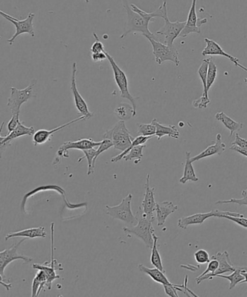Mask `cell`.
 I'll use <instances>...</instances> for the list:
<instances>
[{
	"label": "cell",
	"instance_id": "obj_1",
	"mask_svg": "<svg viewBox=\"0 0 247 297\" xmlns=\"http://www.w3.org/2000/svg\"><path fill=\"white\" fill-rule=\"evenodd\" d=\"M123 8L126 10L127 15V22L124 29V33L122 34L120 39H123L128 36V34L135 33L142 34L146 38H152L155 40L159 41L158 38L155 34L149 31V22L147 21L142 15L135 13L131 9L128 0H122Z\"/></svg>",
	"mask_w": 247,
	"mask_h": 297
},
{
	"label": "cell",
	"instance_id": "obj_2",
	"mask_svg": "<svg viewBox=\"0 0 247 297\" xmlns=\"http://www.w3.org/2000/svg\"><path fill=\"white\" fill-rule=\"evenodd\" d=\"M135 217L137 218V224L132 228L125 227L123 228V231L128 235L136 236L145 243L147 248L152 249L154 244V230L152 227L153 221L147 217L142 207L139 208Z\"/></svg>",
	"mask_w": 247,
	"mask_h": 297
},
{
	"label": "cell",
	"instance_id": "obj_3",
	"mask_svg": "<svg viewBox=\"0 0 247 297\" xmlns=\"http://www.w3.org/2000/svg\"><path fill=\"white\" fill-rule=\"evenodd\" d=\"M104 139L112 140L114 148L122 152L128 148L134 140L127 128L124 121H118L113 128L106 131L104 134Z\"/></svg>",
	"mask_w": 247,
	"mask_h": 297
},
{
	"label": "cell",
	"instance_id": "obj_4",
	"mask_svg": "<svg viewBox=\"0 0 247 297\" xmlns=\"http://www.w3.org/2000/svg\"><path fill=\"white\" fill-rule=\"evenodd\" d=\"M104 53L107 56L108 61L111 63V66L113 68V75H114L115 81L118 89H119L120 94L122 98H125L130 101L133 109H134V113L136 116V100L140 97H135L129 92L128 89V80L127 77L126 73H125L123 70L120 68L117 64L116 62L115 61L114 58L107 53V51H104Z\"/></svg>",
	"mask_w": 247,
	"mask_h": 297
},
{
	"label": "cell",
	"instance_id": "obj_5",
	"mask_svg": "<svg viewBox=\"0 0 247 297\" xmlns=\"http://www.w3.org/2000/svg\"><path fill=\"white\" fill-rule=\"evenodd\" d=\"M37 80H34L28 87L23 90H19L15 87L10 88V96L8 100L7 106L11 111L12 114H20L22 105L37 96L34 92V88L37 86Z\"/></svg>",
	"mask_w": 247,
	"mask_h": 297
},
{
	"label": "cell",
	"instance_id": "obj_6",
	"mask_svg": "<svg viewBox=\"0 0 247 297\" xmlns=\"http://www.w3.org/2000/svg\"><path fill=\"white\" fill-rule=\"evenodd\" d=\"M133 195L128 194L118 205L111 207L105 206L107 214L113 219H119L130 225L137 223V218L133 215L131 211V202Z\"/></svg>",
	"mask_w": 247,
	"mask_h": 297
},
{
	"label": "cell",
	"instance_id": "obj_7",
	"mask_svg": "<svg viewBox=\"0 0 247 297\" xmlns=\"http://www.w3.org/2000/svg\"><path fill=\"white\" fill-rule=\"evenodd\" d=\"M147 39L152 44V53L157 64L161 65L164 62L171 61L176 66H179L180 60L178 58L179 52L174 45L171 47L152 38H147Z\"/></svg>",
	"mask_w": 247,
	"mask_h": 297
},
{
	"label": "cell",
	"instance_id": "obj_8",
	"mask_svg": "<svg viewBox=\"0 0 247 297\" xmlns=\"http://www.w3.org/2000/svg\"><path fill=\"white\" fill-rule=\"evenodd\" d=\"M0 15L3 18L8 20V21L11 22L15 27V33L10 39H8L7 42L9 43L10 45H13V42H15L16 38L19 37L22 34H29L32 37H35V32H34L33 20L35 14L33 13H29L28 17L24 20H20L18 19L11 16V15L7 14L3 11H0Z\"/></svg>",
	"mask_w": 247,
	"mask_h": 297
},
{
	"label": "cell",
	"instance_id": "obj_9",
	"mask_svg": "<svg viewBox=\"0 0 247 297\" xmlns=\"http://www.w3.org/2000/svg\"><path fill=\"white\" fill-rule=\"evenodd\" d=\"M101 143H102V141H94L92 138L80 139V140H76V141L65 142L60 147L59 150L58 151L56 159H54V162H53V165L56 166V164H60L62 158H68L69 156L68 155V150H70V149H77V150L80 151L87 150V149L99 146Z\"/></svg>",
	"mask_w": 247,
	"mask_h": 297
},
{
	"label": "cell",
	"instance_id": "obj_10",
	"mask_svg": "<svg viewBox=\"0 0 247 297\" xmlns=\"http://www.w3.org/2000/svg\"><path fill=\"white\" fill-rule=\"evenodd\" d=\"M164 24L159 31L156 32L157 35L163 36L164 44L168 46L174 45L175 39L179 37L183 29L186 27V21L171 22L168 18V15L164 17Z\"/></svg>",
	"mask_w": 247,
	"mask_h": 297
},
{
	"label": "cell",
	"instance_id": "obj_11",
	"mask_svg": "<svg viewBox=\"0 0 247 297\" xmlns=\"http://www.w3.org/2000/svg\"><path fill=\"white\" fill-rule=\"evenodd\" d=\"M26 240V238L22 239L18 243H15L10 246L9 249H7L3 252H0V274H1V279H4L5 269L8 267V264L13 262V261L22 260L24 262H32L33 259L28 256H25L18 254V249L22 243Z\"/></svg>",
	"mask_w": 247,
	"mask_h": 297
},
{
	"label": "cell",
	"instance_id": "obj_12",
	"mask_svg": "<svg viewBox=\"0 0 247 297\" xmlns=\"http://www.w3.org/2000/svg\"><path fill=\"white\" fill-rule=\"evenodd\" d=\"M77 71H78L77 63L75 62L72 66L71 85H70L73 99H74L75 106L78 110V113H80L82 116H86L87 119H90L91 118L93 117L94 113L90 112L88 105L86 103L85 100L83 98L80 92H78L76 84Z\"/></svg>",
	"mask_w": 247,
	"mask_h": 297
},
{
	"label": "cell",
	"instance_id": "obj_13",
	"mask_svg": "<svg viewBox=\"0 0 247 297\" xmlns=\"http://www.w3.org/2000/svg\"><path fill=\"white\" fill-rule=\"evenodd\" d=\"M197 0H192L191 8L188 13L186 27L182 31L179 37H187L190 34L201 33V27L207 23V19L198 18L197 15L196 7Z\"/></svg>",
	"mask_w": 247,
	"mask_h": 297
},
{
	"label": "cell",
	"instance_id": "obj_14",
	"mask_svg": "<svg viewBox=\"0 0 247 297\" xmlns=\"http://www.w3.org/2000/svg\"><path fill=\"white\" fill-rule=\"evenodd\" d=\"M149 180H150V175L147 174V179H146L145 198L142 201V208L147 217L154 222V219H155L154 212H156L157 202L154 199L155 188H151L150 185H149Z\"/></svg>",
	"mask_w": 247,
	"mask_h": 297
},
{
	"label": "cell",
	"instance_id": "obj_15",
	"mask_svg": "<svg viewBox=\"0 0 247 297\" xmlns=\"http://www.w3.org/2000/svg\"><path fill=\"white\" fill-rule=\"evenodd\" d=\"M205 41L206 44H207V46H206L205 49L202 52V56H221L226 57V58L229 59L232 63H234L235 66L239 67L241 69L247 71V68L240 64L237 58H235V57L229 55V53L225 52L224 49L217 42H214L212 39H208V38H205Z\"/></svg>",
	"mask_w": 247,
	"mask_h": 297
},
{
	"label": "cell",
	"instance_id": "obj_16",
	"mask_svg": "<svg viewBox=\"0 0 247 297\" xmlns=\"http://www.w3.org/2000/svg\"><path fill=\"white\" fill-rule=\"evenodd\" d=\"M87 119L86 116H81L80 117L75 118V119L72 120V121H69V122L64 123L61 126L58 127V128L52 129L51 130H39L36 132L33 135V143L35 146H38L39 145H42V144L46 143L48 141L51 140V137L53 136L56 132L60 131V130H63V129L67 128V127L70 126L72 123H77L80 121H83V120Z\"/></svg>",
	"mask_w": 247,
	"mask_h": 297
},
{
	"label": "cell",
	"instance_id": "obj_17",
	"mask_svg": "<svg viewBox=\"0 0 247 297\" xmlns=\"http://www.w3.org/2000/svg\"><path fill=\"white\" fill-rule=\"evenodd\" d=\"M210 259H214V260H217L219 262L218 269L215 271L214 274L212 275L211 280L213 279L214 277H217L218 275L232 274L233 272H234L239 267L238 266L234 265L232 263L227 251H225L224 252H218V253L212 256Z\"/></svg>",
	"mask_w": 247,
	"mask_h": 297
},
{
	"label": "cell",
	"instance_id": "obj_18",
	"mask_svg": "<svg viewBox=\"0 0 247 297\" xmlns=\"http://www.w3.org/2000/svg\"><path fill=\"white\" fill-rule=\"evenodd\" d=\"M219 214V210H212L207 213H199L188 217L180 218L178 221V227L181 229L186 230L188 226L192 225H201L205 222L206 219L210 217H217Z\"/></svg>",
	"mask_w": 247,
	"mask_h": 297
},
{
	"label": "cell",
	"instance_id": "obj_19",
	"mask_svg": "<svg viewBox=\"0 0 247 297\" xmlns=\"http://www.w3.org/2000/svg\"><path fill=\"white\" fill-rule=\"evenodd\" d=\"M35 132L34 127L28 128V127H25L22 121H20L18 127L13 132L8 134L7 136L3 137L2 135L0 136V145H1L2 150L10 145L11 142L15 139L22 136H25V135L31 136V135H34Z\"/></svg>",
	"mask_w": 247,
	"mask_h": 297
},
{
	"label": "cell",
	"instance_id": "obj_20",
	"mask_svg": "<svg viewBox=\"0 0 247 297\" xmlns=\"http://www.w3.org/2000/svg\"><path fill=\"white\" fill-rule=\"evenodd\" d=\"M226 145L223 142L222 136H221V134H217L214 144L209 145L205 151L201 152L200 154L195 156V157L191 158V162H195V161L205 159V158L209 157V156H211L221 155L226 151Z\"/></svg>",
	"mask_w": 247,
	"mask_h": 297
},
{
	"label": "cell",
	"instance_id": "obj_21",
	"mask_svg": "<svg viewBox=\"0 0 247 297\" xmlns=\"http://www.w3.org/2000/svg\"><path fill=\"white\" fill-rule=\"evenodd\" d=\"M178 206L174 205L172 202H157L156 207V219L157 226H164L166 219L171 214L178 210Z\"/></svg>",
	"mask_w": 247,
	"mask_h": 297
},
{
	"label": "cell",
	"instance_id": "obj_22",
	"mask_svg": "<svg viewBox=\"0 0 247 297\" xmlns=\"http://www.w3.org/2000/svg\"><path fill=\"white\" fill-rule=\"evenodd\" d=\"M47 190H54L56 191L57 193H59L61 194L62 196L64 199L65 202H66V205L69 208L76 207L77 205H73L68 202L66 199V194H65V190L61 188L58 185H44V186L38 187V188L34 189L32 191L29 192V193L25 194V196L23 197V201H22L21 203V209L23 212H25V204H26L27 200L31 197L33 196L39 192L41 191H47ZM26 213V212H25Z\"/></svg>",
	"mask_w": 247,
	"mask_h": 297
},
{
	"label": "cell",
	"instance_id": "obj_23",
	"mask_svg": "<svg viewBox=\"0 0 247 297\" xmlns=\"http://www.w3.org/2000/svg\"><path fill=\"white\" fill-rule=\"evenodd\" d=\"M46 236H47V232H46L45 228L41 226L8 233L5 236V241H8L10 238H16V237H23V238H45Z\"/></svg>",
	"mask_w": 247,
	"mask_h": 297
},
{
	"label": "cell",
	"instance_id": "obj_24",
	"mask_svg": "<svg viewBox=\"0 0 247 297\" xmlns=\"http://www.w3.org/2000/svg\"><path fill=\"white\" fill-rule=\"evenodd\" d=\"M152 123L155 125L157 131H156L155 136L157 137V140H160L164 136L173 137L174 139H178L180 137V132L175 125H168L164 126L162 123L157 121V118H154Z\"/></svg>",
	"mask_w": 247,
	"mask_h": 297
},
{
	"label": "cell",
	"instance_id": "obj_25",
	"mask_svg": "<svg viewBox=\"0 0 247 297\" xmlns=\"http://www.w3.org/2000/svg\"><path fill=\"white\" fill-rule=\"evenodd\" d=\"M138 268L141 272L143 273L147 276H149L155 282L161 283L162 285H170L172 286L173 283L170 282L169 280L166 277V273L162 272L160 269L154 267V268H149L146 267L144 264H139Z\"/></svg>",
	"mask_w": 247,
	"mask_h": 297
},
{
	"label": "cell",
	"instance_id": "obj_26",
	"mask_svg": "<svg viewBox=\"0 0 247 297\" xmlns=\"http://www.w3.org/2000/svg\"><path fill=\"white\" fill-rule=\"evenodd\" d=\"M47 262L44 264H34L32 265L34 269H39V270H44L47 275V287L48 289L50 290L51 286H52V282L54 280L59 279L60 276L56 274V269H60L58 267H56V263H50V265H47Z\"/></svg>",
	"mask_w": 247,
	"mask_h": 297
},
{
	"label": "cell",
	"instance_id": "obj_27",
	"mask_svg": "<svg viewBox=\"0 0 247 297\" xmlns=\"http://www.w3.org/2000/svg\"><path fill=\"white\" fill-rule=\"evenodd\" d=\"M216 120L217 121H221L223 125L226 127L228 130H230V136L232 137L233 133L235 132H238L240 130H242L243 128V125L242 123L237 122V121H234L232 118H230L224 112H218L216 113L215 116H214Z\"/></svg>",
	"mask_w": 247,
	"mask_h": 297
},
{
	"label": "cell",
	"instance_id": "obj_28",
	"mask_svg": "<svg viewBox=\"0 0 247 297\" xmlns=\"http://www.w3.org/2000/svg\"><path fill=\"white\" fill-rule=\"evenodd\" d=\"M191 152H186V162H185L184 171L183 177L179 180L181 184H186L187 182H197L199 178H197L196 173L191 161Z\"/></svg>",
	"mask_w": 247,
	"mask_h": 297
},
{
	"label": "cell",
	"instance_id": "obj_29",
	"mask_svg": "<svg viewBox=\"0 0 247 297\" xmlns=\"http://www.w3.org/2000/svg\"><path fill=\"white\" fill-rule=\"evenodd\" d=\"M114 114L121 121H128L135 117L134 109L132 105L123 102L118 105L114 110Z\"/></svg>",
	"mask_w": 247,
	"mask_h": 297
},
{
	"label": "cell",
	"instance_id": "obj_30",
	"mask_svg": "<svg viewBox=\"0 0 247 297\" xmlns=\"http://www.w3.org/2000/svg\"><path fill=\"white\" fill-rule=\"evenodd\" d=\"M47 275L44 270H39L36 275L32 282V296H39V293L47 286Z\"/></svg>",
	"mask_w": 247,
	"mask_h": 297
},
{
	"label": "cell",
	"instance_id": "obj_31",
	"mask_svg": "<svg viewBox=\"0 0 247 297\" xmlns=\"http://www.w3.org/2000/svg\"><path fill=\"white\" fill-rule=\"evenodd\" d=\"M154 244L152 248V254H151L150 261L151 263L154 267H157L160 269L162 272L166 273L163 264H162V258L159 255L158 248H157V241L159 240V237L156 236L155 233H153Z\"/></svg>",
	"mask_w": 247,
	"mask_h": 297
},
{
	"label": "cell",
	"instance_id": "obj_32",
	"mask_svg": "<svg viewBox=\"0 0 247 297\" xmlns=\"http://www.w3.org/2000/svg\"><path fill=\"white\" fill-rule=\"evenodd\" d=\"M242 267H238L236 270H235L232 274H229V276H225V275L222 274L218 275L217 277L229 280L230 281L229 290L233 289V288L237 286L238 283H241L243 280L245 279L244 276L241 273V269H242Z\"/></svg>",
	"mask_w": 247,
	"mask_h": 297
},
{
	"label": "cell",
	"instance_id": "obj_33",
	"mask_svg": "<svg viewBox=\"0 0 247 297\" xmlns=\"http://www.w3.org/2000/svg\"><path fill=\"white\" fill-rule=\"evenodd\" d=\"M152 137H146V136H142V135H140V136H138L134 138V140H133L132 142V144L131 146L127 148L126 151H123L122 152L121 154H120L119 155L114 156L112 159H111V161L113 163H116L118 161H121L122 159H123L125 156L131 151V148H133V147L136 146V145H145L146 142L148 141L149 140H150Z\"/></svg>",
	"mask_w": 247,
	"mask_h": 297
},
{
	"label": "cell",
	"instance_id": "obj_34",
	"mask_svg": "<svg viewBox=\"0 0 247 297\" xmlns=\"http://www.w3.org/2000/svg\"><path fill=\"white\" fill-rule=\"evenodd\" d=\"M210 60L211 58L203 60V61L202 62V64L199 68L198 71H197L199 76H200V80L202 81V85H203L204 90L202 95L207 96V97H209L208 92L207 91V77Z\"/></svg>",
	"mask_w": 247,
	"mask_h": 297
},
{
	"label": "cell",
	"instance_id": "obj_35",
	"mask_svg": "<svg viewBox=\"0 0 247 297\" xmlns=\"http://www.w3.org/2000/svg\"><path fill=\"white\" fill-rule=\"evenodd\" d=\"M146 145H136V146L133 147V148L131 149V151L126 154V156L123 157L125 161H131L133 159H135L134 161L135 164H138L139 163L142 161V157H143V150L145 148Z\"/></svg>",
	"mask_w": 247,
	"mask_h": 297
},
{
	"label": "cell",
	"instance_id": "obj_36",
	"mask_svg": "<svg viewBox=\"0 0 247 297\" xmlns=\"http://www.w3.org/2000/svg\"><path fill=\"white\" fill-rule=\"evenodd\" d=\"M84 153V157L80 158L78 159V162L83 161L84 159H87L88 161V171H87V175H91L94 173L93 169V161L95 158L96 154H97V150L94 147L92 148L87 149V150L82 151Z\"/></svg>",
	"mask_w": 247,
	"mask_h": 297
},
{
	"label": "cell",
	"instance_id": "obj_37",
	"mask_svg": "<svg viewBox=\"0 0 247 297\" xmlns=\"http://www.w3.org/2000/svg\"><path fill=\"white\" fill-rule=\"evenodd\" d=\"M137 127H138L139 135L146 137L155 136L157 129H156L155 125H154L153 123H137Z\"/></svg>",
	"mask_w": 247,
	"mask_h": 297
},
{
	"label": "cell",
	"instance_id": "obj_38",
	"mask_svg": "<svg viewBox=\"0 0 247 297\" xmlns=\"http://www.w3.org/2000/svg\"><path fill=\"white\" fill-rule=\"evenodd\" d=\"M217 75V67L211 58L209 63L208 73L207 77V91L209 92L211 87L213 85Z\"/></svg>",
	"mask_w": 247,
	"mask_h": 297
},
{
	"label": "cell",
	"instance_id": "obj_39",
	"mask_svg": "<svg viewBox=\"0 0 247 297\" xmlns=\"http://www.w3.org/2000/svg\"><path fill=\"white\" fill-rule=\"evenodd\" d=\"M241 199H231L229 200H221L216 202V204H236L239 206H246L247 207V189L243 190L241 193Z\"/></svg>",
	"mask_w": 247,
	"mask_h": 297
},
{
	"label": "cell",
	"instance_id": "obj_40",
	"mask_svg": "<svg viewBox=\"0 0 247 297\" xmlns=\"http://www.w3.org/2000/svg\"><path fill=\"white\" fill-rule=\"evenodd\" d=\"M112 147H114L112 140H109V139H104L102 140V143H101V145L99 146V148L97 150V154H96L95 158H94L93 161V169H94L96 161H97L99 156L101 155L104 151H107L108 149L111 148Z\"/></svg>",
	"mask_w": 247,
	"mask_h": 297
},
{
	"label": "cell",
	"instance_id": "obj_41",
	"mask_svg": "<svg viewBox=\"0 0 247 297\" xmlns=\"http://www.w3.org/2000/svg\"><path fill=\"white\" fill-rule=\"evenodd\" d=\"M195 258L199 264L208 263L210 261V255L205 250H200L195 252Z\"/></svg>",
	"mask_w": 247,
	"mask_h": 297
},
{
	"label": "cell",
	"instance_id": "obj_42",
	"mask_svg": "<svg viewBox=\"0 0 247 297\" xmlns=\"http://www.w3.org/2000/svg\"><path fill=\"white\" fill-rule=\"evenodd\" d=\"M210 97H207V96L202 95L200 98L195 100L192 102V106L195 108V109H207L208 105L210 104Z\"/></svg>",
	"mask_w": 247,
	"mask_h": 297
},
{
	"label": "cell",
	"instance_id": "obj_43",
	"mask_svg": "<svg viewBox=\"0 0 247 297\" xmlns=\"http://www.w3.org/2000/svg\"><path fill=\"white\" fill-rule=\"evenodd\" d=\"M218 217L229 219V220L236 223V224L238 225V226L243 227V228H246L247 229V219L246 218L244 217L243 214H241V216H238V217H233V216L225 215V214H222V215H219Z\"/></svg>",
	"mask_w": 247,
	"mask_h": 297
},
{
	"label": "cell",
	"instance_id": "obj_44",
	"mask_svg": "<svg viewBox=\"0 0 247 297\" xmlns=\"http://www.w3.org/2000/svg\"><path fill=\"white\" fill-rule=\"evenodd\" d=\"M93 36L95 38L96 42L94 43L93 45L91 47V53H104V46L102 42L99 41V37H97V34L94 32Z\"/></svg>",
	"mask_w": 247,
	"mask_h": 297
},
{
	"label": "cell",
	"instance_id": "obj_45",
	"mask_svg": "<svg viewBox=\"0 0 247 297\" xmlns=\"http://www.w3.org/2000/svg\"><path fill=\"white\" fill-rule=\"evenodd\" d=\"M19 115L20 114H15L13 115L11 119L10 120L9 122L8 123V134L10 133L15 130V128L18 127L19 122H20V118H19Z\"/></svg>",
	"mask_w": 247,
	"mask_h": 297
},
{
	"label": "cell",
	"instance_id": "obj_46",
	"mask_svg": "<svg viewBox=\"0 0 247 297\" xmlns=\"http://www.w3.org/2000/svg\"><path fill=\"white\" fill-rule=\"evenodd\" d=\"M232 145H238V147L247 150V140L240 137L238 133H236V138H235L234 141L232 142Z\"/></svg>",
	"mask_w": 247,
	"mask_h": 297
},
{
	"label": "cell",
	"instance_id": "obj_47",
	"mask_svg": "<svg viewBox=\"0 0 247 297\" xmlns=\"http://www.w3.org/2000/svg\"><path fill=\"white\" fill-rule=\"evenodd\" d=\"M92 59L94 62H102L107 59V56L104 53H92Z\"/></svg>",
	"mask_w": 247,
	"mask_h": 297
},
{
	"label": "cell",
	"instance_id": "obj_48",
	"mask_svg": "<svg viewBox=\"0 0 247 297\" xmlns=\"http://www.w3.org/2000/svg\"><path fill=\"white\" fill-rule=\"evenodd\" d=\"M230 150L236 151V152L238 153V154H241V155L247 157V150L241 148V147H238V145H232V146L230 147Z\"/></svg>",
	"mask_w": 247,
	"mask_h": 297
},
{
	"label": "cell",
	"instance_id": "obj_49",
	"mask_svg": "<svg viewBox=\"0 0 247 297\" xmlns=\"http://www.w3.org/2000/svg\"><path fill=\"white\" fill-rule=\"evenodd\" d=\"M1 284L3 285V286H4L8 291H9L10 287L12 286L11 283H10V284H7V283H5L4 281H1Z\"/></svg>",
	"mask_w": 247,
	"mask_h": 297
},
{
	"label": "cell",
	"instance_id": "obj_50",
	"mask_svg": "<svg viewBox=\"0 0 247 297\" xmlns=\"http://www.w3.org/2000/svg\"><path fill=\"white\" fill-rule=\"evenodd\" d=\"M244 82H245V83H246V85H247V78H245V79H244Z\"/></svg>",
	"mask_w": 247,
	"mask_h": 297
},
{
	"label": "cell",
	"instance_id": "obj_51",
	"mask_svg": "<svg viewBox=\"0 0 247 297\" xmlns=\"http://www.w3.org/2000/svg\"><path fill=\"white\" fill-rule=\"evenodd\" d=\"M84 1H85L86 3H89V0H84Z\"/></svg>",
	"mask_w": 247,
	"mask_h": 297
}]
</instances>
